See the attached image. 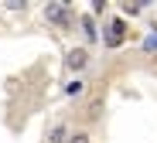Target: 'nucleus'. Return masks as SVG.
I'll return each mask as SVG.
<instances>
[{"instance_id": "f257e3e1", "label": "nucleus", "mask_w": 157, "mask_h": 143, "mask_svg": "<svg viewBox=\"0 0 157 143\" xmlns=\"http://www.w3.org/2000/svg\"><path fill=\"white\" fill-rule=\"evenodd\" d=\"M44 17H48L51 24H58V27H68V24H72V7L65 4V0L48 4V7H44Z\"/></svg>"}, {"instance_id": "f03ea898", "label": "nucleus", "mask_w": 157, "mask_h": 143, "mask_svg": "<svg viewBox=\"0 0 157 143\" xmlns=\"http://www.w3.org/2000/svg\"><path fill=\"white\" fill-rule=\"evenodd\" d=\"M65 65H68L72 72H82V68L89 65V51H86V48H72V51L65 55Z\"/></svg>"}, {"instance_id": "7ed1b4c3", "label": "nucleus", "mask_w": 157, "mask_h": 143, "mask_svg": "<svg viewBox=\"0 0 157 143\" xmlns=\"http://www.w3.org/2000/svg\"><path fill=\"white\" fill-rule=\"evenodd\" d=\"M68 140H72V133H68L65 123H55V126L48 130V143H68Z\"/></svg>"}, {"instance_id": "20e7f679", "label": "nucleus", "mask_w": 157, "mask_h": 143, "mask_svg": "<svg viewBox=\"0 0 157 143\" xmlns=\"http://www.w3.org/2000/svg\"><path fill=\"white\" fill-rule=\"evenodd\" d=\"M86 85H89L86 78H78V75H75V78L65 85V96H72V99H75V96H86Z\"/></svg>"}, {"instance_id": "39448f33", "label": "nucleus", "mask_w": 157, "mask_h": 143, "mask_svg": "<svg viewBox=\"0 0 157 143\" xmlns=\"http://www.w3.org/2000/svg\"><path fill=\"white\" fill-rule=\"evenodd\" d=\"M106 44H109V48L123 44V24H120V21H113V27H109V38H106Z\"/></svg>"}, {"instance_id": "423d86ee", "label": "nucleus", "mask_w": 157, "mask_h": 143, "mask_svg": "<svg viewBox=\"0 0 157 143\" xmlns=\"http://www.w3.org/2000/svg\"><path fill=\"white\" fill-rule=\"evenodd\" d=\"M144 10V0H130V4H123V14H130V17H137Z\"/></svg>"}, {"instance_id": "0eeeda50", "label": "nucleus", "mask_w": 157, "mask_h": 143, "mask_svg": "<svg viewBox=\"0 0 157 143\" xmlns=\"http://www.w3.org/2000/svg\"><path fill=\"white\" fill-rule=\"evenodd\" d=\"M68 143H92V136L86 133V130H78V133H72V140Z\"/></svg>"}, {"instance_id": "6e6552de", "label": "nucleus", "mask_w": 157, "mask_h": 143, "mask_svg": "<svg viewBox=\"0 0 157 143\" xmlns=\"http://www.w3.org/2000/svg\"><path fill=\"white\" fill-rule=\"evenodd\" d=\"M82 27H86V38L92 41V38H96V27H92V17H82Z\"/></svg>"}]
</instances>
